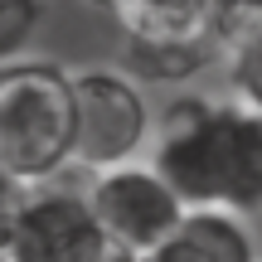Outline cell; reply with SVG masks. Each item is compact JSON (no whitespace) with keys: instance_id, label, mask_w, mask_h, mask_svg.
Wrapping results in <instances>:
<instances>
[{"instance_id":"obj_2","label":"cell","mask_w":262,"mask_h":262,"mask_svg":"<svg viewBox=\"0 0 262 262\" xmlns=\"http://www.w3.org/2000/svg\"><path fill=\"white\" fill-rule=\"evenodd\" d=\"M122 29L126 73L136 83L180 88L224 58L233 0H107Z\"/></svg>"},{"instance_id":"obj_7","label":"cell","mask_w":262,"mask_h":262,"mask_svg":"<svg viewBox=\"0 0 262 262\" xmlns=\"http://www.w3.org/2000/svg\"><path fill=\"white\" fill-rule=\"evenodd\" d=\"M141 257L146 262H257V238L243 224V214L185 209L180 224Z\"/></svg>"},{"instance_id":"obj_8","label":"cell","mask_w":262,"mask_h":262,"mask_svg":"<svg viewBox=\"0 0 262 262\" xmlns=\"http://www.w3.org/2000/svg\"><path fill=\"white\" fill-rule=\"evenodd\" d=\"M219 63H224V73H228L233 97L262 107V15H238L233 19Z\"/></svg>"},{"instance_id":"obj_1","label":"cell","mask_w":262,"mask_h":262,"mask_svg":"<svg viewBox=\"0 0 262 262\" xmlns=\"http://www.w3.org/2000/svg\"><path fill=\"white\" fill-rule=\"evenodd\" d=\"M150 165L170 180L185 209H262V107L243 97L175 93L156 112Z\"/></svg>"},{"instance_id":"obj_9","label":"cell","mask_w":262,"mask_h":262,"mask_svg":"<svg viewBox=\"0 0 262 262\" xmlns=\"http://www.w3.org/2000/svg\"><path fill=\"white\" fill-rule=\"evenodd\" d=\"M44 25V0H0V63L19 58Z\"/></svg>"},{"instance_id":"obj_13","label":"cell","mask_w":262,"mask_h":262,"mask_svg":"<svg viewBox=\"0 0 262 262\" xmlns=\"http://www.w3.org/2000/svg\"><path fill=\"white\" fill-rule=\"evenodd\" d=\"M0 262H5V257H0Z\"/></svg>"},{"instance_id":"obj_4","label":"cell","mask_w":262,"mask_h":262,"mask_svg":"<svg viewBox=\"0 0 262 262\" xmlns=\"http://www.w3.org/2000/svg\"><path fill=\"white\" fill-rule=\"evenodd\" d=\"M156 141V107L126 68L73 73V165L107 170L141 160Z\"/></svg>"},{"instance_id":"obj_11","label":"cell","mask_w":262,"mask_h":262,"mask_svg":"<svg viewBox=\"0 0 262 262\" xmlns=\"http://www.w3.org/2000/svg\"><path fill=\"white\" fill-rule=\"evenodd\" d=\"M102 262H146V257H141V253H126V248H112Z\"/></svg>"},{"instance_id":"obj_10","label":"cell","mask_w":262,"mask_h":262,"mask_svg":"<svg viewBox=\"0 0 262 262\" xmlns=\"http://www.w3.org/2000/svg\"><path fill=\"white\" fill-rule=\"evenodd\" d=\"M29 180H19L15 170H5L0 165V253H5V243H10V233H15V224H19V214H25V199H29Z\"/></svg>"},{"instance_id":"obj_5","label":"cell","mask_w":262,"mask_h":262,"mask_svg":"<svg viewBox=\"0 0 262 262\" xmlns=\"http://www.w3.org/2000/svg\"><path fill=\"white\" fill-rule=\"evenodd\" d=\"M88 204H93L107 243L126 248V253H150L185 214V199L170 189V180L146 156L126 160V165L93 170Z\"/></svg>"},{"instance_id":"obj_3","label":"cell","mask_w":262,"mask_h":262,"mask_svg":"<svg viewBox=\"0 0 262 262\" xmlns=\"http://www.w3.org/2000/svg\"><path fill=\"white\" fill-rule=\"evenodd\" d=\"M0 165L29 185L73 165V73L49 58L0 63Z\"/></svg>"},{"instance_id":"obj_12","label":"cell","mask_w":262,"mask_h":262,"mask_svg":"<svg viewBox=\"0 0 262 262\" xmlns=\"http://www.w3.org/2000/svg\"><path fill=\"white\" fill-rule=\"evenodd\" d=\"M88 5H97V10H107V0H88Z\"/></svg>"},{"instance_id":"obj_6","label":"cell","mask_w":262,"mask_h":262,"mask_svg":"<svg viewBox=\"0 0 262 262\" xmlns=\"http://www.w3.org/2000/svg\"><path fill=\"white\" fill-rule=\"evenodd\" d=\"M107 253H112V243L88 204V189L44 180L29 189L25 214H19L0 257L5 262H102Z\"/></svg>"}]
</instances>
